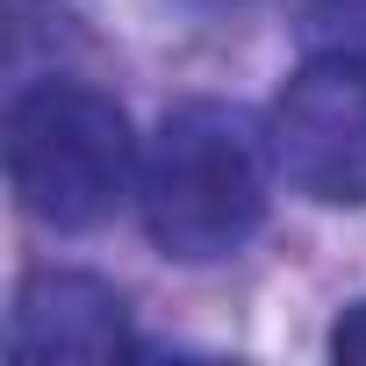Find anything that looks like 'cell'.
I'll list each match as a JSON object with an SVG mask.
<instances>
[{
	"label": "cell",
	"instance_id": "1",
	"mask_svg": "<svg viewBox=\"0 0 366 366\" xmlns=\"http://www.w3.org/2000/svg\"><path fill=\"white\" fill-rule=\"evenodd\" d=\"M266 129L230 101H179L144 165H137V209L165 259L216 266L237 259L266 223Z\"/></svg>",
	"mask_w": 366,
	"mask_h": 366
},
{
	"label": "cell",
	"instance_id": "2",
	"mask_svg": "<svg viewBox=\"0 0 366 366\" xmlns=\"http://www.w3.org/2000/svg\"><path fill=\"white\" fill-rule=\"evenodd\" d=\"M129 115L86 79H29L8 101V187L44 230H94L137 194Z\"/></svg>",
	"mask_w": 366,
	"mask_h": 366
},
{
	"label": "cell",
	"instance_id": "3",
	"mask_svg": "<svg viewBox=\"0 0 366 366\" xmlns=\"http://www.w3.org/2000/svg\"><path fill=\"white\" fill-rule=\"evenodd\" d=\"M273 172L323 209H366V51L309 58L266 115Z\"/></svg>",
	"mask_w": 366,
	"mask_h": 366
},
{
	"label": "cell",
	"instance_id": "4",
	"mask_svg": "<svg viewBox=\"0 0 366 366\" xmlns=\"http://www.w3.org/2000/svg\"><path fill=\"white\" fill-rule=\"evenodd\" d=\"M8 352L15 359H122L129 302L94 273H29L8 309Z\"/></svg>",
	"mask_w": 366,
	"mask_h": 366
},
{
	"label": "cell",
	"instance_id": "5",
	"mask_svg": "<svg viewBox=\"0 0 366 366\" xmlns=\"http://www.w3.org/2000/svg\"><path fill=\"white\" fill-rule=\"evenodd\" d=\"M302 15L316 36L345 44V51H366V0H302Z\"/></svg>",
	"mask_w": 366,
	"mask_h": 366
},
{
	"label": "cell",
	"instance_id": "6",
	"mask_svg": "<svg viewBox=\"0 0 366 366\" xmlns=\"http://www.w3.org/2000/svg\"><path fill=\"white\" fill-rule=\"evenodd\" d=\"M330 352H337V359H359V366H366V302H352V309H345V316L330 323Z\"/></svg>",
	"mask_w": 366,
	"mask_h": 366
},
{
	"label": "cell",
	"instance_id": "7",
	"mask_svg": "<svg viewBox=\"0 0 366 366\" xmlns=\"http://www.w3.org/2000/svg\"><path fill=\"white\" fill-rule=\"evenodd\" d=\"M179 8H202V15H230V8H244V0H179Z\"/></svg>",
	"mask_w": 366,
	"mask_h": 366
}]
</instances>
